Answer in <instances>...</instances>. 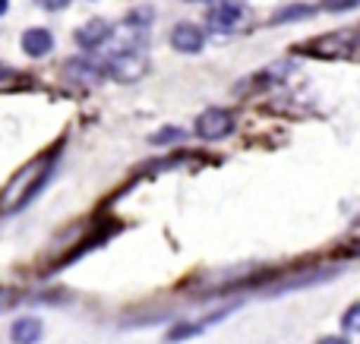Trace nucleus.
I'll list each match as a JSON object with an SVG mask.
<instances>
[{
    "label": "nucleus",
    "mask_w": 360,
    "mask_h": 344,
    "mask_svg": "<svg viewBox=\"0 0 360 344\" xmlns=\"http://www.w3.org/2000/svg\"><path fill=\"white\" fill-rule=\"evenodd\" d=\"M54 155H57V149L44 152V155L32 158L29 164H22V168L10 177V183H6L4 193H0V212L4 215L19 212V209H25L38 193H41L44 180H48L51 168H54Z\"/></svg>",
    "instance_id": "nucleus-1"
},
{
    "label": "nucleus",
    "mask_w": 360,
    "mask_h": 344,
    "mask_svg": "<svg viewBox=\"0 0 360 344\" xmlns=\"http://www.w3.org/2000/svg\"><path fill=\"white\" fill-rule=\"evenodd\" d=\"M234 133V114L224 111V107H205L202 114L196 117V136L199 139H209V143H215V139H224Z\"/></svg>",
    "instance_id": "nucleus-2"
},
{
    "label": "nucleus",
    "mask_w": 360,
    "mask_h": 344,
    "mask_svg": "<svg viewBox=\"0 0 360 344\" xmlns=\"http://www.w3.org/2000/svg\"><path fill=\"white\" fill-rule=\"evenodd\" d=\"M105 73L117 82H136L146 76V57H139L136 51H117L108 57Z\"/></svg>",
    "instance_id": "nucleus-3"
},
{
    "label": "nucleus",
    "mask_w": 360,
    "mask_h": 344,
    "mask_svg": "<svg viewBox=\"0 0 360 344\" xmlns=\"http://www.w3.org/2000/svg\"><path fill=\"white\" fill-rule=\"evenodd\" d=\"M243 19H247V10H243L240 4H234V0H221V4L212 6V13H209V25L215 32H234Z\"/></svg>",
    "instance_id": "nucleus-4"
},
{
    "label": "nucleus",
    "mask_w": 360,
    "mask_h": 344,
    "mask_svg": "<svg viewBox=\"0 0 360 344\" xmlns=\"http://www.w3.org/2000/svg\"><path fill=\"white\" fill-rule=\"evenodd\" d=\"M202 44H205V32L196 22H180L171 32V48L180 51V54H199Z\"/></svg>",
    "instance_id": "nucleus-5"
},
{
    "label": "nucleus",
    "mask_w": 360,
    "mask_h": 344,
    "mask_svg": "<svg viewBox=\"0 0 360 344\" xmlns=\"http://www.w3.org/2000/svg\"><path fill=\"white\" fill-rule=\"evenodd\" d=\"M108 38H111V25L105 22V19H92V22H86L79 32H76V44L79 48H98V44H105Z\"/></svg>",
    "instance_id": "nucleus-6"
},
{
    "label": "nucleus",
    "mask_w": 360,
    "mask_h": 344,
    "mask_svg": "<svg viewBox=\"0 0 360 344\" xmlns=\"http://www.w3.org/2000/svg\"><path fill=\"white\" fill-rule=\"evenodd\" d=\"M10 335L16 344H38L44 338V326H41V319H35V316H22V319L13 322Z\"/></svg>",
    "instance_id": "nucleus-7"
},
{
    "label": "nucleus",
    "mask_w": 360,
    "mask_h": 344,
    "mask_svg": "<svg viewBox=\"0 0 360 344\" xmlns=\"http://www.w3.org/2000/svg\"><path fill=\"white\" fill-rule=\"evenodd\" d=\"M22 51L29 57H44L54 51V35L48 29H29L22 35Z\"/></svg>",
    "instance_id": "nucleus-8"
},
{
    "label": "nucleus",
    "mask_w": 360,
    "mask_h": 344,
    "mask_svg": "<svg viewBox=\"0 0 360 344\" xmlns=\"http://www.w3.org/2000/svg\"><path fill=\"white\" fill-rule=\"evenodd\" d=\"M228 313V310H224ZM224 313H215V316H209V319H202V322H184V326H177L174 332L168 335V341H184V338H193V335H199V332H205L209 326H215L218 319H221Z\"/></svg>",
    "instance_id": "nucleus-9"
},
{
    "label": "nucleus",
    "mask_w": 360,
    "mask_h": 344,
    "mask_svg": "<svg viewBox=\"0 0 360 344\" xmlns=\"http://www.w3.org/2000/svg\"><path fill=\"white\" fill-rule=\"evenodd\" d=\"M342 329L345 332H360V303L348 307V313L342 316Z\"/></svg>",
    "instance_id": "nucleus-10"
},
{
    "label": "nucleus",
    "mask_w": 360,
    "mask_h": 344,
    "mask_svg": "<svg viewBox=\"0 0 360 344\" xmlns=\"http://www.w3.org/2000/svg\"><path fill=\"white\" fill-rule=\"evenodd\" d=\"M177 139H184V133H180L177 126H168V130H162L158 136H152V143H155V145H165V143H177Z\"/></svg>",
    "instance_id": "nucleus-11"
},
{
    "label": "nucleus",
    "mask_w": 360,
    "mask_h": 344,
    "mask_svg": "<svg viewBox=\"0 0 360 344\" xmlns=\"http://www.w3.org/2000/svg\"><path fill=\"white\" fill-rule=\"evenodd\" d=\"M38 4H41L44 10H63V6H67L70 0H38Z\"/></svg>",
    "instance_id": "nucleus-12"
},
{
    "label": "nucleus",
    "mask_w": 360,
    "mask_h": 344,
    "mask_svg": "<svg viewBox=\"0 0 360 344\" xmlns=\"http://www.w3.org/2000/svg\"><path fill=\"white\" fill-rule=\"evenodd\" d=\"M316 344H351L345 335H326V338H319Z\"/></svg>",
    "instance_id": "nucleus-13"
},
{
    "label": "nucleus",
    "mask_w": 360,
    "mask_h": 344,
    "mask_svg": "<svg viewBox=\"0 0 360 344\" xmlns=\"http://www.w3.org/2000/svg\"><path fill=\"white\" fill-rule=\"evenodd\" d=\"M6 6H10V0H0V16L6 13Z\"/></svg>",
    "instance_id": "nucleus-14"
},
{
    "label": "nucleus",
    "mask_w": 360,
    "mask_h": 344,
    "mask_svg": "<svg viewBox=\"0 0 360 344\" xmlns=\"http://www.w3.org/2000/svg\"><path fill=\"white\" fill-rule=\"evenodd\" d=\"M0 307H4V294H0Z\"/></svg>",
    "instance_id": "nucleus-15"
}]
</instances>
